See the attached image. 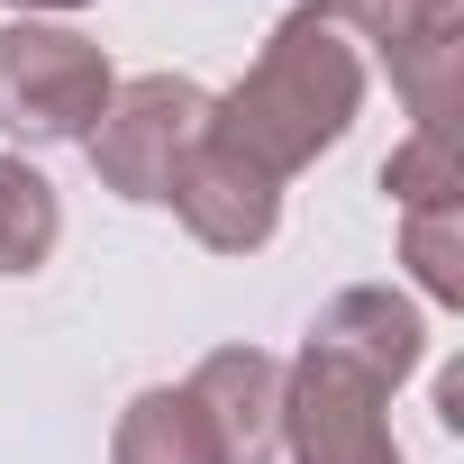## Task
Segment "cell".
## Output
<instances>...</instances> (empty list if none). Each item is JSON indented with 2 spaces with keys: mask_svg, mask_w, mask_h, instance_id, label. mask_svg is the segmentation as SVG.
<instances>
[{
  "mask_svg": "<svg viewBox=\"0 0 464 464\" xmlns=\"http://www.w3.org/2000/svg\"><path fill=\"white\" fill-rule=\"evenodd\" d=\"M283 455L292 464H410L392 437V392L328 346L283 364Z\"/></svg>",
  "mask_w": 464,
  "mask_h": 464,
  "instance_id": "4",
  "label": "cell"
},
{
  "mask_svg": "<svg viewBox=\"0 0 464 464\" xmlns=\"http://www.w3.org/2000/svg\"><path fill=\"white\" fill-rule=\"evenodd\" d=\"M119 73L110 55L64 19H10L0 28V137L19 146H82L110 110Z\"/></svg>",
  "mask_w": 464,
  "mask_h": 464,
  "instance_id": "2",
  "label": "cell"
},
{
  "mask_svg": "<svg viewBox=\"0 0 464 464\" xmlns=\"http://www.w3.org/2000/svg\"><path fill=\"white\" fill-rule=\"evenodd\" d=\"M401 265H410V283H419L437 310H464V200L401 218Z\"/></svg>",
  "mask_w": 464,
  "mask_h": 464,
  "instance_id": "10",
  "label": "cell"
},
{
  "mask_svg": "<svg viewBox=\"0 0 464 464\" xmlns=\"http://www.w3.org/2000/svg\"><path fill=\"white\" fill-rule=\"evenodd\" d=\"M355 110H364V46L346 37L328 0H301V10L274 19L256 64L227 92H209V137L237 146L256 173L292 182L355 128Z\"/></svg>",
  "mask_w": 464,
  "mask_h": 464,
  "instance_id": "1",
  "label": "cell"
},
{
  "mask_svg": "<svg viewBox=\"0 0 464 464\" xmlns=\"http://www.w3.org/2000/svg\"><path fill=\"white\" fill-rule=\"evenodd\" d=\"M355 46H419V37H464V0H328Z\"/></svg>",
  "mask_w": 464,
  "mask_h": 464,
  "instance_id": "11",
  "label": "cell"
},
{
  "mask_svg": "<svg viewBox=\"0 0 464 464\" xmlns=\"http://www.w3.org/2000/svg\"><path fill=\"white\" fill-rule=\"evenodd\" d=\"M310 346H328V355H346L355 373H373L382 392H401V382L428 364V310L401 301L392 283H346V292L319 301Z\"/></svg>",
  "mask_w": 464,
  "mask_h": 464,
  "instance_id": "7",
  "label": "cell"
},
{
  "mask_svg": "<svg viewBox=\"0 0 464 464\" xmlns=\"http://www.w3.org/2000/svg\"><path fill=\"white\" fill-rule=\"evenodd\" d=\"M164 209L191 227V246H209V256H265V246H274V227H283V182L256 173L237 146L200 137V146L182 155Z\"/></svg>",
  "mask_w": 464,
  "mask_h": 464,
  "instance_id": "5",
  "label": "cell"
},
{
  "mask_svg": "<svg viewBox=\"0 0 464 464\" xmlns=\"http://www.w3.org/2000/svg\"><path fill=\"white\" fill-rule=\"evenodd\" d=\"M382 191H392L401 218H410V209H446V200H464V191H455V146H446V128H410V137L382 155Z\"/></svg>",
  "mask_w": 464,
  "mask_h": 464,
  "instance_id": "13",
  "label": "cell"
},
{
  "mask_svg": "<svg viewBox=\"0 0 464 464\" xmlns=\"http://www.w3.org/2000/svg\"><path fill=\"white\" fill-rule=\"evenodd\" d=\"M392 92L410 110V128H446L455 110V73H464V37H419V46H392Z\"/></svg>",
  "mask_w": 464,
  "mask_h": 464,
  "instance_id": "12",
  "label": "cell"
},
{
  "mask_svg": "<svg viewBox=\"0 0 464 464\" xmlns=\"http://www.w3.org/2000/svg\"><path fill=\"white\" fill-rule=\"evenodd\" d=\"M110 464H227V455H218V428L200 419V401L182 382H146L110 428Z\"/></svg>",
  "mask_w": 464,
  "mask_h": 464,
  "instance_id": "8",
  "label": "cell"
},
{
  "mask_svg": "<svg viewBox=\"0 0 464 464\" xmlns=\"http://www.w3.org/2000/svg\"><path fill=\"white\" fill-rule=\"evenodd\" d=\"M200 137H209V92L191 73H137V82L110 92L82 155H92L101 191H119L137 209H164V191H173V173H182V155Z\"/></svg>",
  "mask_w": 464,
  "mask_h": 464,
  "instance_id": "3",
  "label": "cell"
},
{
  "mask_svg": "<svg viewBox=\"0 0 464 464\" xmlns=\"http://www.w3.org/2000/svg\"><path fill=\"white\" fill-rule=\"evenodd\" d=\"M182 392L218 428V455L227 464H274L283 455V364L265 346H209Z\"/></svg>",
  "mask_w": 464,
  "mask_h": 464,
  "instance_id": "6",
  "label": "cell"
},
{
  "mask_svg": "<svg viewBox=\"0 0 464 464\" xmlns=\"http://www.w3.org/2000/svg\"><path fill=\"white\" fill-rule=\"evenodd\" d=\"M0 10H19V19H64V10H92V0H0Z\"/></svg>",
  "mask_w": 464,
  "mask_h": 464,
  "instance_id": "14",
  "label": "cell"
},
{
  "mask_svg": "<svg viewBox=\"0 0 464 464\" xmlns=\"http://www.w3.org/2000/svg\"><path fill=\"white\" fill-rule=\"evenodd\" d=\"M64 237V200L55 182L28 164V155H0V283L10 274H37Z\"/></svg>",
  "mask_w": 464,
  "mask_h": 464,
  "instance_id": "9",
  "label": "cell"
}]
</instances>
